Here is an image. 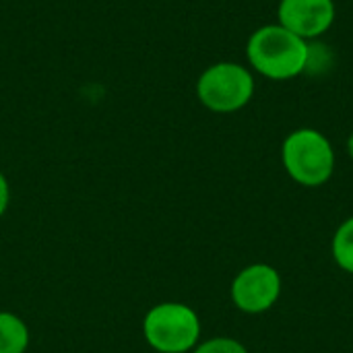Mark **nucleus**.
<instances>
[{"label":"nucleus","mask_w":353,"mask_h":353,"mask_svg":"<svg viewBox=\"0 0 353 353\" xmlns=\"http://www.w3.org/2000/svg\"><path fill=\"white\" fill-rule=\"evenodd\" d=\"M8 203H10V186H8V180H6V176L0 172V217L6 213V209H8Z\"/></svg>","instance_id":"10"},{"label":"nucleus","mask_w":353,"mask_h":353,"mask_svg":"<svg viewBox=\"0 0 353 353\" xmlns=\"http://www.w3.org/2000/svg\"><path fill=\"white\" fill-rule=\"evenodd\" d=\"M254 74L240 62H215L196 81L199 101L215 114H234L254 97Z\"/></svg>","instance_id":"2"},{"label":"nucleus","mask_w":353,"mask_h":353,"mask_svg":"<svg viewBox=\"0 0 353 353\" xmlns=\"http://www.w3.org/2000/svg\"><path fill=\"white\" fill-rule=\"evenodd\" d=\"M288 174L304 186L325 184L335 170V151L329 139L314 128L294 130L281 147Z\"/></svg>","instance_id":"3"},{"label":"nucleus","mask_w":353,"mask_h":353,"mask_svg":"<svg viewBox=\"0 0 353 353\" xmlns=\"http://www.w3.org/2000/svg\"><path fill=\"white\" fill-rule=\"evenodd\" d=\"M347 153H350V157L353 159V132L350 134V139H347Z\"/></svg>","instance_id":"11"},{"label":"nucleus","mask_w":353,"mask_h":353,"mask_svg":"<svg viewBox=\"0 0 353 353\" xmlns=\"http://www.w3.org/2000/svg\"><path fill=\"white\" fill-rule=\"evenodd\" d=\"M143 335L155 352L186 353L201 337V321L190 306L163 302L147 312L143 321Z\"/></svg>","instance_id":"4"},{"label":"nucleus","mask_w":353,"mask_h":353,"mask_svg":"<svg viewBox=\"0 0 353 353\" xmlns=\"http://www.w3.org/2000/svg\"><path fill=\"white\" fill-rule=\"evenodd\" d=\"M29 347V329L12 312H0V353H25Z\"/></svg>","instance_id":"7"},{"label":"nucleus","mask_w":353,"mask_h":353,"mask_svg":"<svg viewBox=\"0 0 353 353\" xmlns=\"http://www.w3.org/2000/svg\"><path fill=\"white\" fill-rule=\"evenodd\" d=\"M337 17L335 0H279L277 23L304 41L325 35Z\"/></svg>","instance_id":"5"},{"label":"nucleus","mask_w":353,"mask_h":353,"mask_svg":"<svg viewBox=\"0 0 353 353\" xmlns=\"http://www.w3.org/2000/svg\"><path fill=\"white\" fill-rule=\"evenodd\" d=\"M333 256L343 271L353 273V217L337 230L333 238Z\"/></svg>","instance_id":"8"},{"label":"nucleus","mask_w":353,"mask_h":353,"mask_svg":"<svg viewBox=\"0 0 353 353\" xmlns=\"http://www.w3.org/2000/svg\"><path fill=\"white\" fill-rule=\"evenodd\" d=\"M310 41L288 31L279 23L263 25L248 37L246 58L252 70L271 81H290L306 72Z\"/></svg>","instance_id":"1"},{"label":"nucleus","mask_w":353,"mask_h":353,"mask_svg":"<svg viewBox=\"0 0 353 353\" xmlns=\"http://www.w3.org/2000/svg\"><path fill=\"white\" fill-rule=\"evenodd\" d=\"M279 292H281V279L277 271L269 265L246 267L232 283L234 304L248 314H259L269 310L277 302Z\"/></svg>","instance_id":"6"},{"label":"nucleus","mask_w":353,"mask_h":353,"mask_svg":"<svg viewBox=\"0 0 353 353\" xmlns=\"http://www.w3.org/2000/svg\"><path fill=\"white\" fill-rule=\"evenodd\" d=\"M192 353H248L246 347L236 341V339H228V337H215L209 339L205 343H201Z\"/></svg>","instance_id":"9"}]
</instances>
